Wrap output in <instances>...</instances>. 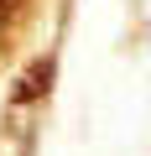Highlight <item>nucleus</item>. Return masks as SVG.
Returning <instances> with one entry per match:
<instances>
[{
    "mask_svg": "<svg viewBox=\"0 0 151 156\" xmlns=\"http://www.w3.org/2000/svg\"><path fill=\"white\" fill-rule=\"evenodd\" d=\"M37 11H42V0H0V68L21 52V42H26Z\"/></svg>",
    "mask_w": 151,
    "mask_h": 156,
    "instance_id": "nucleus-1",
    "label": "nucleus"
}]
</instances>
